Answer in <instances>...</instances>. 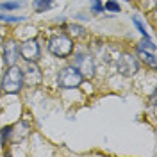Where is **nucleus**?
<instances>
[{"label": "nucleus", "mask_w": 157, "mask_h": 157, "mask_svg": "<svg viewBox=\"0 0 157 157\" xmlns=\"http://www.w3.org/2000/svg\"><path fill=\"white\" fill-rule=\"evenodd\" d=\"M132 23L136 25V29L139 30V34L143 36V38H150V34H148V30H147V27H145V23L141 21V20L137 18V16H132Z\"/></svg>", "instance_id": "11"}, {"label": "nucleus", "mask_w": 157, "mask_h": 157, "mask_svg": "<svg viewBox=\"0 0 157 157\" xmlns=\"http://www.w3.org/2000/svg\"><path fill=\"white\" fill-rule=\"evenodd\" d=\"M20 59V43L16 39H7L2 45V61L6 66H13L18 64Z\"/></svg>", "instance_id": "7"}, {"label": "nucleus", "mask_w": 157, "mask_h": 157, "mask_svg": "<svg viewBox=\"0 0 157 157\" xmlns=\"http://www.w3.org/2000/svg\"><path fill=\"white\" fill-rule=\"evenodd\" d=\"M82 82H84V77H82V73H80L73 64L64 66V68L59 70L57 86L61 89H75V88H78V86H82Z\"/></svg>", "instance_id": "3"}, {"label": "nucleus", "mask_w": 157, "mask_h": 157, "mask_svg": "<svg viewBox=\"0 0 157 157\" xmlns=\"http://www.w3.org/2000/svg\"><path fill=\"white\" fill-rule=\"evenodd\" d=\"M150 104H152V105H155V93H154V95H152V98H150Z\"/></svg>", "instance_id": "19"}, {"label": "nucleus", "mask_w": 157, "mask_h": 157, "mask_svg": "<svg viewBox=\"0 0 157 157\" xmlns=\"http://www.w3.org/2000/svg\"><path fill=\"white\" fill-rule=\"evenodd\" d=\"M91 11H93V13H102V11H104L102 2H100V0H91Z\"/></svg>", "instance_id": "18"}, {"label": "nucleus", "mask_w": 157, "mask_h": 157, "mask_svg": "<svg viewBox=\"0 0 157 157\" xmlns=\"http://www.w3.org/2000/svg\"><path fill=\"white\" fill-rule=\"evenodd\" d=\"M116 68L123 77H127V78L134 77L137 71H139V61L132 54H121L120 59H118V63H116Z\"/></svg>", "instance_id": "5"}, {"label": "nucleus", "mask_w": 157, "mask_h": 157, "mask_svg": "<svg viewBox=\"0 0 157 157\" xmlns=\"http://www.w3.org/2000/svg\"><path fill=\"white\" fill-rule=\"evenodd\" d=\"M73 66L82 73V77H93L95 71H97V66H95V59L91 57L86 52H77L73 56Z\"/></svg>", "instance_id": "4"}, {"label": "nucleus", "mask_w": 157, "mask_h": 157, "mask_svg": "<svg viewBox=\"0 0 157 157\" xmlns=\"http://www.w3.org/2000/svg\"><path fill=\"white\" fill-rule=\"evenodd\" d=\"M32 7L36 13H45V11H50L54 7V0H34Z\"/></svg>", "instance_id": "10"}, {"label": "nucleus", "mask_w": 157, "mask_h": 157, "mask_svg": "<svg viewBox=\"0 0 157 157\" xmlns=\"http://www.w3.org/2000/svg\"><path fill=\"white\" fill-rule=\"evenodd\" d=\"M20 57L25 63H38L41 57V48L39 43L34 38H27L20 45Z\"/></svg>", "instance_id": "6"}, {"label": "nucleus", "mask_w": 157, "mask_h": 157, "mask_svg": "<svg viewBox=\"0 0 157 157\" xmlns=\"http://www.w3.org/2000/svg\"><path fill=\"white\" fill-rule=\"evenodd\" d=\"M41 82H43V75L38 63H27V68L23 70V84L34 88V86H39Z\"/></svg>", "instance_id": "8"}, {"label": "nucleus", "mask_w": 157, "mask_h": 157, "mask_svg": "<svg viewBox=\"0 0 157 157\" xmlns=\"http://www.w3.org/2000/svg\"><path fill=\"white\" fill-rule=\"evenodd\" d=\"M137 57L141 59L147 66H150L152 70L157 68V59H155V54H154V52L145 50V48H137Z\"/></svg>", "instance_id": "9"}, {"label": "nucleus", "mask_w": 157, "mask_h": 157, "mask_svg": "<svg viewBox=\"0 0 157 157\" xmlns=\"http://www.w3.org/2000/svg\"><path fill=\"white\" fill-rule=\"evenodd\" d=\"M137 48H145V50H150V52H155V45H154L152 38H145L143 41H141V45H139Z\"/></svg>", "instance_id": "15"}, {"label": "nucleus", "mask_w": 157, "mask_h": 157, "mask_svg": "<svg viewBox=\"0 0 157 157\" xmlns=\"http://www.w3.org/2000/svg\"><path fill=\"white\" fill-rule=\"evenodd\" d=\"M70 34L73 36V38H84L86 36V30L84 27H80V25H70Z\"/></svg>", "instance_id": "13"}, {"label": "nucleus", "mask_w": 157, "mask_h": 157, "mask_svg": "<svg viewBox=\"0 0 157 157\" xmlns=\"http://www.w3.org/2000/svg\"><path fill=\"white\" fill-rule=\"evenodd\" d=\"M23 88V70L18 64L7 66L0 78V89L7 95H16Z\"/></svg>", "instance_id": "1"}, {"label": "nucleus", "mask_w": 157, "mask_h": 157, "mask_svg": "<svg viewBox=\"0 0 157 157\" xmlns=\"http://www.w3.org/2000/svg\"><path fill=\"white\" fill-rule=\"evenodd\" d=\"M25 4L18 0V2H2L0 4V9L2 11H13V9H20V7H23Z\"/></svg>", "instance_id": "12"}, {"label": "nucleus", "mask_w": 157, "mask_h": 157, "mask_svg": "<svg viewBox=\"0 0 157 157\" xmlns=\"http://www.w3.org/2000/svg\"><path fill=\"white\" fill-rule=\"evenodd\" d=\"M104 9L111 11V13H120L121 7H120V4L114 2V0H107V2H105V6H104Z\"/></svg>", "instance_id": "16"}, {"label": "nucleus", "mask_w": 157, "mask_h": 157, "mask_svg": "<svg viewBox=\"0 0 157 157\" xmlns=\"http://www.w3.org/2000/svg\"><path fill=\"white\" fill-rule=\"evenodd\" d=\"M48 52L59 59H66L73 54V39L66 34H56L48 41Z\"/></svg>", "instance_id": "2"}, {"label": "nucleus", "mask_w": 157, "mask_h": 157, "mask_svg": "<svg viewBox=\"0 0 157 157\" xmlns=\"http://www.w3.org/2000/svg\"><path fill=\"white\" fill-rule=\"evenodd\" d=\"M0 20L2 21H7V23H18V21H23L25 16H9V14H6V13H0Z\"/></svg>", "instance_id": "14"}, {"label": "nucleus", "mask_w": 157, "mask_h": 157, "mask_svg": "<svg viewBox=\"0 0 157 157\" xmlns=\"http://www.w3.org/2000/svg\"><path fill=\"white\" fill-rule=\"evenodd\" d=\"M11 130H13V127H4L2 130H0V141H2V143H6V141H7Z\"/></svg>", "instance_id": "17"}]
</instances>
